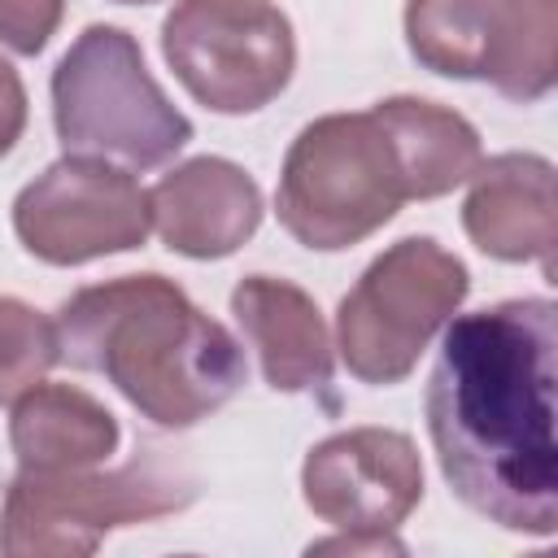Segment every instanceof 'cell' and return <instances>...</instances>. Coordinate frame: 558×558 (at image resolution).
I'll use <instances>...</instances> for the list:
<instances>
[{
	"mask_svg": "<svg viewBox=\"0 0 558 558\" xmlns=\"http://www.w3.org/2000/svg\"><path fill=\"white\" fill-rule=\"evenodd\" d=\"M558 305L497 301L449 323L427 375V432L449 488L488 523L523 536L558 527L554 453Z\"/></svg>",
	"mask_w": 558,
	"mask_h": 558,
	"instance_id": "6da1fadb",
	"label": "cell"
},
{
	"mask_svg": "<svg viewBox=\"0 0 558 558\" xmlns=\"http://www.w3.org/2000/svg\"><path fill=\"white\" fill-rule=\"evenodd\" d=\"M57 323L61 357L105 375L148 423L192 427L244 388V349L166 275L78 288Z\"/></svg>",
	"mask_w": 558,
	"mask_h": 558,
	"instance_id": "7a4b0ae2",
	"label": "cell"
},
{
	"mask_svg": "<svg viewBox=\"0 0 558 558\" xmlns=\"http://www.w3.org/2000/svg\"><path fill=\"white\" fill-rule=\"evenodd\" d=\"M52 122L70 157L118 161L122 170L166 166L192 122L179 113L144 65L135 35L122 26H87L52 70Z\"/></svg>",
	"mask_w": 558,
	"mask_h": 558,
	"instance_id": "3957f363",
	"label": "cell"
},
{
	"mask_svg": "<svg viewBox=\"0 0 558 558\" xmlns=\"http://www.w3.org/2000/svg\"><path fill=\"white\" fill-rule=\"evenodd\" d=\"M401 201H410V192L392 140L366 109L327 113L292 140L279 170L275 214L296 244L336 253L379 231Z\"/></svg>",
	"mask_w": 558,
	"mask_h": 558,
	"instance_id": "277c9868",
	"label": "cell"
},
{
	"mask_svg": "<svg viewBox=\"0 0 558 558\" xmlns=\"http://www.w3.org/2000/svg\"><path fill=\"white\" fill-rule=\"evenodd\" d=\"M471 288L466 266L427 235L379 253L336 314V349L362 384H397Z\"/></svg>",
	"mask_w": 558,
	"mask_h": 558,
	"instance_id": "5b68a950",
	"label": "cell"
},
{
	"mask_svg": "<svg viewBox=\"0 0 558 558\" xmlns=\"http://www.w3.org/2000/svg\"><path fill=\"white\" fill-rule=\"evenodd\" d=\"M192 501V480L157 466L153 458L96 475L22 471L0 506V554L9 558H83L105 532L174 514Z\"/></svg>",
	"mask_w": 558,
	"mask_h": 558,
	"instance_id": "8992f818",
	"label": "cell"
},
{
	"mask_svg": "<svg viewBox=\"0 0 558 558\" xmlns=\"http://www.w3.org/2000/svg\"><path fill=\"white\" fill-rule=\"evenodd\" d=\"M405 44L445 78H480L532 105L554 87L558 0H410Z\"/></svg>",
	"mask_w": 558,
	"mask_h": 558,
	"instance_id": "52a82bcc",
	"label": "cell"
},
{
	"mask_svg": "<svg viewBox=\"0 0 558 558\" xmlns=\"http://www.w3.org/2000/svg\"><path fill=\"white\" fill-rule=\"evenodd\" d=\"M161 52L214 113L270 105L296 65L292 22L270 0H179L161 22Z\"/></svg>",
	"mask_w": 558,
	"mask_h": 558,
	"instance_id": "ba28073f",
	"label": "cell"
},
{
	"mask_svg": "<svg viewBox=\"0 0 558 558\" xmlns=\"http://www.w3.org/2000/svg\"><path fill=\"white\" fill-rule=\"evenodd\" d=\"M153 227L148 192L96 157H61L13 201V231L31 257L78 266L105 253L140 248Z\"/></svg>",
	"mask_w": 558,
	"mask_h": 558,
	"instance_id": "9c48e42d",
	"label": "cell"
},
{
	"mask_svg": "<svg viewBox=\"0 0 558 558\" xmlns=\"http://www.w3.org/2000/svg\"><path fill=\"white\" fill-rule=\"evenodd\" d=\"M305 506L340 532H392L423 497V462L405 432L349 427L310 449Z\"/></svg>",
	"mask_w": 558,
	"mask_h": 558,
	"instance_id": "30bf717a",
	"label": "cell"
},
{
	"mask_svg": "<svg viewBox=\"0 0 558 558\" xmlns=\"http://www.w3.org/2000/svg\"><path fill=\"white\" fill-rule=\"evenodd\" d=\"M153 227L166 248L209 262L235 253L262 222L257 183L227 157H192L148 192Z\"/></svg>",
	"mask_w": 558,
	"mask_h": 558,
	"instance_id": "8fae6325",
	"label": "cell"
},
{
	"mask_svg": "<svg viewBox=\"0 0 558 558\" xmlns=\"http://www.w3.org/2000/svg\"><path fill=\"white\" fill-rule=\"evenodd\" d=\"M462 227L480 253L497 262H541L545 275H554V166L536 153H501L480 161L462 201Z\"/></svg>",
	"mask_w": 558,
	"mask_h": 558,
	"instance_id": "7c38bea8",
	"label": "cell"
},
{
	"mask_svg": "<svg viewBox=\"0 0 558 558\" xmlns=\"http://www.w3.org/2000/svg\"><path fill=\"white\" fill-rule=\"evenodd\" d=\"M231 314L257 349L275 392H323L331 384V336L318 305L296 283L248 275L231 292Z\"/></svg>",
	"mask_w": 558,
	"mask_h": 558,
	"instance_id": "4fadbf2b",
	"label": "cell"
},
{
	"mask_svg": "<svg viewBox=\"0 0 558 558\" xmlns=\"http://www.w3.org/2000/svg\"><path fill=\"white\" fill-rule=\"evenodd\" d=\"M9 445L22 471L96 466L118 449V418L74 384H35L13 401Z\"/></svg>",
	"mask_w": 558,
	"mask_h": 558,
	"instance_id": "5bb4252c",
	"label": "cell"
},
{
	"mask_svg": "<svg viewBox=\"0 0 558 558\" xmlns=\"http://www.w3.org/2000/svg\"><path fill=\"white\" fill-rule=\"evenodd\" d=\"M371 113L392 140L410 201H432V196L453 192L484 161L475 126L436 100L392 96V100H379Z\"/></svg>",
	"mask_w": 558,
	"mask_h": 558,
	"instance_id": "9a60e30c",
	"label": "cell"
},
{
	"mask_svg": "<svg viewBox=\"0 0 558 558\" xmlns=\"http://www.w3.org/2000/svg\"><path fill=\"white\" fill-rule=\"evenodd\" d=\"M61 362L57 323L17 296H0V405L17 401Z\"/></svg>",
	"mask_w": 558,
	"mask_h": 558,
	"instance_id": "2e32d148",
	"label": "cell"
},
{
	"mask_svg": "<svg viewBox=\"0 0 558 558\" xmlns=\"http://www.w3.org/2000/svg\"><path fill=\"white\" fill-rule=\"evenodd\" d=\"M61 13L65 0H0V39L13 52L35 57L61 26Z\"/></svg>",
	"mask_w": 558,
	"mask_h": 558,
	"instance_id": "e0dca14e",
	"label": "cell"
},
{
	"mask_svg": "<svg viewBox=\"0 0 558 558\" xmlns=\"http://www.w3.org/2000/svg\"><path fill=\"white\" fill-rule=\"evenodd\" d=\"M26 126V87L9 61H0V157L22 140Z\"/></svg>",
	"mask_w": 558,
	"mask_h": 558,
	"instance_id": "ac0fdd59",
	"label": "cell"
},
{
	"mask_svg": "<svg viewBox=\"0 0 558 558\" xmlns=\"http://www.w3.org/2000/svg\"><path fill=\"white\" fill-rule=\"evenodd\" d=\"M405 545L388 532H349V536H331L310 545V554H401Z\"/></svg>",
	"mask_w": 558,
	"mask_h": 558,
	"instance_id": "d6986e66",
	"label": "cell"
},
{
	"mask_svg": "<svg viewBox=\"0 0 558 558\" xmlns=\"http://www.w3.org/2000/svg\"><path fill=\"white\" fill-rule=\"evenodd\" d=\"M113 4H153V0H113Z\"/></svg>",
	"mask_w": 558,
	"mask_h": 558,
	"instance_id": "ffe728a7",
	"label": "cell"
}]
</instances>
